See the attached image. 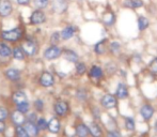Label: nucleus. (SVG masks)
I'll return each mask as SVG.
<instances>
[{
	"instance_id": "nucleus-41",
	"label": "nucleus",
	"mask_w": 157,
	"mask_h": 137,
	"mask_svg": "<svg viewBox=\"0 0 157 137\" xmlns=\"http://www.w3.org/2000/svg\"><path fill=\"white\" fill-rule=\"evenodd\" d=\"M28 120L32 121V122H34V121L36 120V114H31L29 117H28Z\"/></svg>"
},
{
	"instance_id": "nucleus-39",
	"label": "nucleus",
	"mask_w": 157,
	"mask_h": 137,
	"mask_svg": "<svg viewBox=\"0 0 157 137\" xmlns=\"http://www.w3.org/2000/svg\"><path fill=\"white\" fill-rule=\"evenodd\" d=\"M107 137H121V135L118 133V132L111 131V132H109V133L107 134Z\"/></svg>"
},
{
	"instance_id": "nucleus-11",
	"label": "nucleus",
	"mask_w": 157,
	"mask_h": 137,
	"mask_svg": "<svg viewBox=\"0 0 157 137\" xmlns=\"http://www.w3.org/2000/svg\"><path fill=\"white\" fill-rule=\"evenodd\" d=\"M140 114L144 120H150L152 118V116L154 115V108L151 105H149V104H145V105H143L141 107Z\"/></svg>"
},
{
	"instance_id": "nucleus-1",
	"label": "nucleus",
	"mask_w": 157,
	"mask_h": 137,
	"mask_svg": "<svg viewBox=\"0 0 157 137\" xmlns=\"http://www.w3.org/2000/svg\"><path fill=\"white\" fill-rule=\"evenodd\" d=\"M23 35V31L21 28H14L12 30H6V31L1 32V37L6 41L9 42H15L17 40H19Z\"/></svg>"
},
{
	"instance_id": "nucleus-23",
	"label": "nucleus",
	"mask_w": 157,
	"mask_h": 137,
	"mask_svg": "<svg viewBox=\"0 0 157 137\" xmlns=\"http://www.w3.org/2000/svg\"><path fill=\"white\" fill-rule=\"evenodd\" d=\"M66 8H67V6H66V2L64 0H58L54 3V10H56L57 12H64Z\"/></svg>"
},
{
	"instance_id": "nucleus-6",
	"label": "nucleus",
	"mask_w": 157,
	"mask_h": 137,
	"mask_svg": "<svg viewBox=\"0 0 157 137\" xmlns=\"http://www.w3.org/2000/svg\"><path fill=\"white\" fill-rule=\"evenodd\" d=\"M13 55V50L6 44L0 43V61H8Z\"/></svg>"
},
{
	"instance_id": "nucleus-21",
	"label": "nucleus",
	"mask_w": 157,
	"mask_h": 137,
	"mask_svg": "<svg viewBox=\"0 0 157 137\" xmlns=\"http://www.w3.org/2000/svg\"><path fill=\"white\" fill-rule=\"evenodd\" d=\"M124 6L127 8H132V9H137V8H141L143 6L142 0H125Z\"/></svg>"
},
{
	"instance_id": "nucleus-15",
	"label": "nucleus",
	"mask_w": 157,
	"mask_h": 137,
	"mask_svg": "<svg viewBox=\"0 0 157 137\" xmlns=\"http://www.w3.org/2000/svg\"><path fill=\"white\" fill-rule=\"evenodd\" d=\"M6 76L8 77V79L10 80H18L19 77H21V72H19L17 68H9L6 72Z\"/></svg>"
},
{
	"instance_id": "nucleus-3",
	"label": "nucleus",
	"mask_w": 157,
	"mask_h": 137,
	"mask_svg": "<svg viewBox=\"0 0 157 137\" xmlns=\"http://www.w3.org/2000/svg\"><path fill=\"white\" fill-rule=\"evenodd\" d=\"M21 48L24 49L25 54L28 55V56H33V55H35V53L37 52L36 44L33 41H31V40H27L26 42H24Z\"/></svg>"
},
{
	"instance_id": "nucleus-16",
	"label": "nucleus",
	"mask_w": 157,
	"mask_h": 137,
	"mask_svg": "<svg viewBox=\"0 0 157 137\" xmlns=\"http://www.w3.org/2000/svg\"><path fill=\"white\" fill-rule=\"evenodd\" d=\"M89 133V127H87L83 123H79L76 127V134L78 137H87Z\"/></svg>"
},
{
	"instance_id": "nucleus-2",
	"label": "nucleus",
	"mask_w": 157,
	"mask_h": 137,
	"mask_svg": "<svg viewBox=\"0 0 157 137\" xmlns=\"http://www.w3.org/2000/svg\"><path fill=\"white\" fill-rule=\"evenodd\" d=\"M101 103L105 108H113L117 106L118 101H117L116 96H112V94H105V96L101 98Z\"/></svg>"
},
{
	"instance_id": "nucleus-4",
	"label": "nucleus",
	"mask_w": 157,
	"mask_h": 137,
	"mask_svg": "<svg viewBox=\"0 0 157 137\" xmlns=\"http://www.w3.org/2000/svg\"><path fill=\"white\" fill-rule=\"evenodd\" d=\"M61 54H62V50H61L60 48L57 47V46H52V47L47 48V49L45 50L44 57H45L46 59H48V60H52V59H56V58H58V57H60Z\"/></svg>"
},
{
	"instance_id": "nucleus-24",
	"label": "nucleus",
	"mask_w": 157,
	"mask_h": 137,
	"mask_svg": "<svg viewBox=\"0 0 157 137\" xmlns=\"http://www.w3.org/2000/svg\"><path fill=\"white\" fill-rule=\"evenodd\" d=\"M64 57H65L66 60L72 61V62H77V60H78V56L73 50H65L64 52Z\"/></svg>"
},
{
	"instance_id": "nucleus-9",
	"label": "nucleus",
	"mask_w": 157,
	"mask_h": 137,
	"mask_svg": "<svg viewBox=\"0 0 157 137\" xmlns=\"http://www.w3.org/2000/svg\"><path fill=\"white\" fill-rule=\"evenodd\" d=\"M55 112L58 116L64 117L68 112V105L64 101H58L55 105Z\"/></svg>"
},
{
	"instance_id": "nucleus-22",
	"label": "nucleus",
	"mask_w": 157,
	"mask_h": 137,
	"mask_svg": "<svg viewBox=\"0 0 157 137\" xmlns=\"http://www.w3.org/2000/svg\"><path fill=\"white\" fill-rule=\"evenodd\" d=\"M90 76L93 77V78H101V76H103V71H101V68L99 67H96V65H94V67L91 68V70H90Z\"/></svg>"
},
{
	"instance_id": "nucleus-28",
	"label": "nucleus",
	"mask_w": 157,
	"mask_h": 137,
	"mask_svg": "<svg viewBox=\"0 0 157 137\" xmlns=\"http://www.w3.org/2000/svg\"><path fill=\"white\" fill-rule=\"evenodd\" d=\"M17 107V110H19V112H21L23 114H26V112L29 110V107H30V104L28 103V101H25V102L23 103H19L16 105Z\"/></svg>"
},
{
	"instance_id": "nucleus-7",
	"label": "nucleus",
	"mask_w": 157,
	"mask_h": 137,
	"mask_svg": "<svg viewBox=\"0 0 157 137\" xmlns=\"http://www.w3.org/2000/svg\"><path fill=\"white\" fill-rule=\"evenodd\" d=\"M55 83L54 76L49 72H44L40 77V84L43 87H52Z\"/></svg>"
},
{
	"instance_id": "nucleus-18",
	"label": "nucleus",
	"mask_w": 157,
	"mask_h": 137,
	"mask_svg": "<svg viewBox=\"0 0 157 137\" xmlns=\"http://www.w3.org/2000/svg\"><path fill=\"white\" fill-rule=\"evenodd\" d=\"M103 22L105 25L107 26H111L114 24L116 22V16L112 12H106L105 14L103 15Z\"/></svg>"
},
{
	"instance_id": "nucleus-17",
	"label": "nucleus",
	"mask_w": 157,
	"mask_h": 137,
	"mask_svg": "<svg viewBox=\"0 0 157 137\" xmlns=\"http://www.w3.org/2000/svg\"><path fill=\"white\" fill-rule=\"evenodd\" d=\"M89 132L93 137H101V129L96 122H92L89 125Z\"/></svg>"
},
{
	"instance_id": "nucleus-32",
	"label": "nucleus",
	"mask_w": 157,
	"mask_h": 137,
	"mask_svg": "<svg viewBox=\"0 0 157 137\" xmlns=\"http://www.w3.org/2000/svg\"><path fill=\"white\" fill-rule=\"evenodd\" d=\"M8 109H6V107H2V106H0V121H4L6 118H8Z\"/></svg>"
},
{
	"instance_id": "nucleus-30",
	"label": "nucleus",
	"mask_w": 157,
	"mask_h": 137,
	"mask_svg": "<svg viewBox=\"0 0 157 137\" xmlns=\"http://www.w3.org/2000/svg\"><path fill=\"white\" fill-rule=\"evenodd\" d=\"M49 3V0H34V4L39 9H45Z\"/></svg>"
},
{
	"instance_id": "nucleus-12",
	"label": "nucleus",
	"mask_w": 157,
	"mask_h": 137,
	"mask_svg": "<svg viewBox=\"0 0 157 137\" xmlns=\"http://www.w3.org/2000/svg\"><path fill=\"white\" fill-rule=\"evenodd\" d=\"M25 129L26 131L28 132V134L31 136H37V134H39V131L40 129L37 127V125L35 124L34 122H32V121H27V122H25Z\"/></svg>"
},
{
	"instance_id": "nucleus-35",
	"label": "nucleus",
	"mask_w": 157,
	"mask_h": 137,
	"mask_svg": "<svg viewBox=\"0 0 157 137\" xmlns=\"http://www.w3.org/2000/svg\"><path fill=\"white\" fill-rule=\"evenodd\" d=\"M76 71H77V73H78L79 75H82L83 73L86 72V65H83V63H81V62L77 63V65H76Z\"/></svg>"
},
{
	"instance_id": "nucleus-34",
	"label": "nucleus",
	"mask_w": 157,
	"mask_h": 137,
	"mask_svg": "<svg viewBox=\"0 0 157 137\" xmlns=\"http://www.w3.org/2000/svg\"><path fill=\"white\" fill-rule=\"evenodd\" d=\"M149 70L151 71V72L153 73V74L157 75V58H155L153 61H152L151 63H150Z\"/></svg>"
},
{
	"instance_id": "nucleus-42",
	"label": "nucleus",
	"mask_w": 157,
	"mask_h": 137,
	"mask_svg": "<svg viewBox=\"0 0 157 137\" xmlns=\"http://www.w3.org/2000/svg\"><path fill=\"white\" fill-rule=\"evenodd\" d=\"M4 130H6V124L3 121H0V133H2Z\"/></svg>"
},
{
	"instance_id": "nucleus-40",
	"label": "nucleus",
	"mask_w": 157,
	"mask_h": 137,
	"mask_svg": "<svg viewBox=\"0 0 157 137\" xmlns=\"http://www.w3.org/2000/svg\"><path fill=\"white\" fill-rule=\"evenodd\" d=\"M30 0H17V3L18 4H21V6H27L29 4Z\"/></svg>"
},
{
	"instance_id": "nucleus-26",
	"label": "nucleus",
	"mask_w": 157,
	"mask_h": 137,
	"mask_svg": "<svg viewBox=\"0 0 157 137\" xmlns=\"http://www.w3.org/2000/svg\"><path fill=\"white\" fill-rule=\"evenodd\" d=\"M15 135H16V137H30V135L28 134V132L26 131V129L21 127V125H16Z\"/></svg>"
},
{
	"instance_id": "nucleus-31",
	"label": "nucleus",
	"mask_w": 157,
	"mask_h": 137,
	"mask_svg": "<svg viewBox=\"0 0 157 137\" xmlns=\"http://www.w3.org/2000/svg\"><path fill=\"white\" fill-rule=\"evenodd\" d=\"M125 127L128 131H134L135 130V122L132 118H126L125 119Z\"/></svg>"
},
{
	"instance_id": "nucleus-37",
	"label": "nucleus",
	"mask_w": 157,
	"mask_h": 137,
	"mask_svg": "<svg viewBox=\"0 0 157 137\" xmlns=\"http://www.w3.org/2000/svg\"><path fill=\"white\" fill-rule=\"evenodd\" d=\"M119 48H120V44H119L118 42H113V43H111V45H110L111 52H117Z\"/></svg>"
},
{
	"instance_id": "nucleus-20",
	"label": "nucleus",
	"mask_w": 157,
	"mask_h": 137,
	"mask_svg": "<svg viewBox=\"0 0 157 137\" xmlns=\"http://www.w3.org/2000/svg\"><path fill=\"white\" fill-rule=\"evenodd\" d=\"M75 33V28L72 27V26H68V27H65L61 32V37L63 40H68L74 35Z\"/></svg>"
},
{
	"instance_id": "nucleus-29",
	"label": "nucleus",
	"mask_w": 157,
	"mask_h": 137,
	"mask_svg": "<svg viewBox=\"0 0 157 137\" xmlns=\"http://www.w3.org/2000/svg\"><path fill=\"white\" fill-rule=\"evenodd\" d=\"M105 41H101V42H98V43L95 45V53L96 54H98V55H101V54H104V52H105Z\"/></svg>"
},
{
	"instance_id": "nucleus-36",
	"label": "nucleus",
	"mask_w": 157,
	"mask_h": 137,
	"mask_svg": "<svg viewBox=\"0 0 157 137\" xmlns=\"http://www.w3.org/2000/svg\"><path fill=\"white\" fill-rule=\"evenodd\" d=\"M60 35L61 33H59V32H55L54 34L52 35V39H50V42H52V44H57L59 42V40H60Z\"/></svg>"
},
{
	"instance_id": "nucleus-43",
	"label": "nucleus",
	"mask_w": 157,
	"mask_h": 137,
	"mask_svg": "<svg viewBox=\"0 0 157 137\" xmlns=\"http://www.w3.org/2000/svg\"><path fill=\"white\" fill-rule=\"evenodd\" d=\"M155 131L157 132V122L155 123Z\"/></svg>"
},
{
	"instance_id": "nucleus-13",
	"label": "nucleus",
	"mask_w": 157,
	"mask_h": 137,
	"mask_svg": "<svg viewBox=\"0 0 157 137\" xmlns=\"http://www.w3.org/2000/svg\"><path fill=\"white\" fill-rule=\"evenodd\" d=\"M47 127H48V131H49L50 133L57 134L59 131H60V121H59L57 118L50 119V121L48 122Z\"/></svg>"
},
{
	"instance_id": "nucleus-8",
	"label": "nucleus",
	"mask_w": 157,
	"mask_h": 137,
	"mask_svg": "<svg viewBox=\"0 0 157 137\" xmlns=\"http://www.w3.org/2000/svg\"><path fill=\"white\" fill-rule=\"evenodd\" d=\"M11 119H12V122L14 123L15 125H21L26 122L25 114H23V112H19V110H17V109L12 112Z\"/></svg>"
},
{
	"instance_id": "nucleus-19",
	"label": "nucleus",
	"mask_w": 157,
	"mask_h": 137,
	"mask_svg": "<svg viewBox=\"0 0 157 137\" xmlns=\"http://www.w3.org/2000/svg\"><path fill=\"white\" fill-rule=\"evenodd\" d=\"M12 100H13V102L17 105V104L23 103V102H25V101H27V96H26V94L24 93L23 91H16L14 94H13Z\"/></svg>"
},
{
	"instance_id": "nucleus-5",
	"label": "nucleus",
	"mask_w": 157,
	"mask_h": 137,
	"mask_svg": "<svg viewBox=\"0 0 157 137\" xmlns=\"http://www.w3.org/2000/svg\"><path fill=\"white\" fill-rule=\"evenodd\" d=\"M12 4L10 0H0V16L6 17L12 13Z\"/></svg>"
},
{
	"instance_id": "nucleus-14",
	"label": "nucleus",
	"mask_w": 157,
	"mask_h": 137,
	"mask_svg": "<svg viewBox=\"0 0 157 137\" xmlns=\"http://www.w3.org/2000/svg\"><path fill=\"white\" fill-rule=\"evenodd\" d=\"M117 96L121 100H124L128 96V90L126 88V86L124 84H119L118 88H117V92H116Z\"/></svg>"
},
{
	"instance_id": "nucleus-33",
	"label": "nucleus",
	"mask_w": 157,
	"mask_h": 137,
	"mask_svg": "<svg viewBox=\"0 0 157 137\" xmlns=\"http://www.w3.org/2000/svg\"><path fill=\"white\" fill-rule=\"evenodd\" d=\"M37 127H39L40 130H45L46 127H47V125H48V123H47V121H46V119H44V118H41V119H39L37 120Z\"/></svg>"
},
{
	"instance_id": "nucleus-27",
	"label": "nucleus",
	"mask_w": 157,
	"mask_h": 137,
	"mask_svg": "<svg viewBox=\"0 0 157 137\" xmlns=\"http://www.w3.org/2000/svg\"><path fill=\"white\" fill-rule=\"evenodd\" d=\"M149 26V21L144 16H140L138 18V28L140 30H144Z\"/></svg>"
},
{
	"instance_id": "nucleus-10",
	"label": "nucleus",
	"mask_w": 157,
	"mask_h": 137,
	"mask_svg": "<svg viewBox=\"0 0 157 137\" xmlns=\"http://www.w3.org/2000/svg\"><path fill=\"white\" fill-rule=\"evenodd\" d=\"M46 19V16L42 11H34L32 13L31 17H30V22L33 25H40V24H43Z\"/></svg>"
},
{
	"instance_id": "nucleus-38",
	"label": "nucleus",
	"mask_w": 157,
	"mask_h": 137,
	"mask_svg": "<svg viewBox=\"0 0 157 137\" xmlns=\"http://www.w3.org/2000/svg\"><path fill=\"white\" fill-rule=\"evenodd\" d=\"M35 108H36L37 110H42L43 109V106H44V104L43 102H42L41 100H37V101H35Z\"/></svg>"
},
{
	"instance_id": "nucleus-25",
	"label": "nucleus",
	"mask_w": 157,
	"mask_h": 137,
	"mask_svg": "<svg viewBox=\"0 0 157 137\" xmlns=\"http://www.w3.org/2000/svg\"><path fill=\"white\" fill-rule=\"evenodd\" d=\"M13 57L17 60H23L25 58V52L21 47H16L13 50Z\"/></svg>"
}]
</instances>
